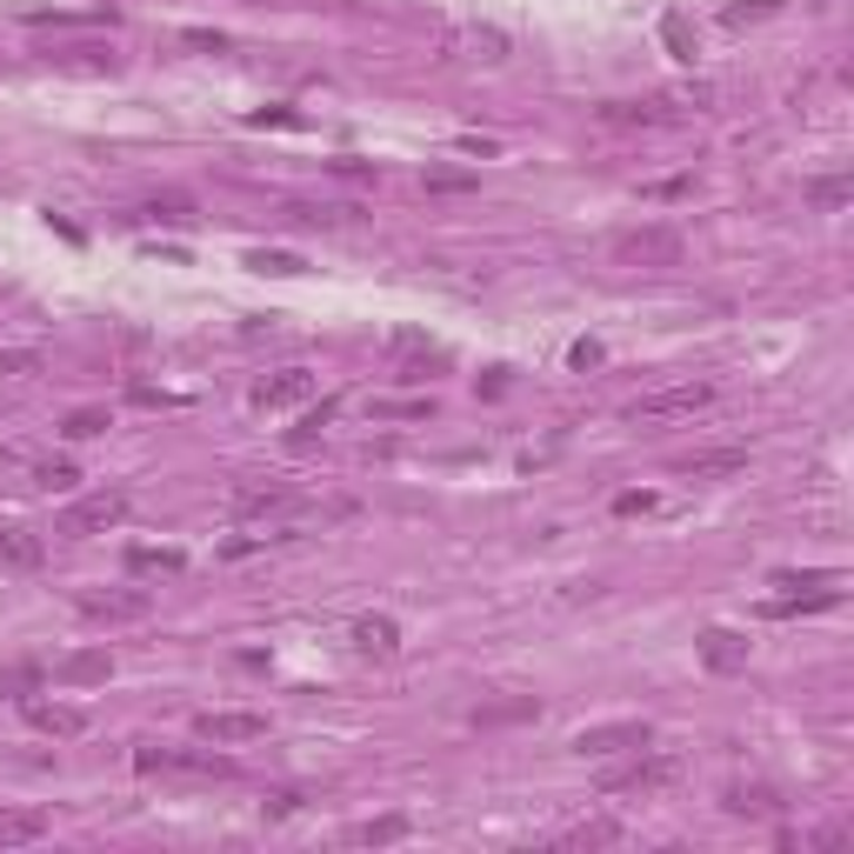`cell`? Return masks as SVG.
<instances>
[{"instance_id":"obj_18","label":"cell","mask_w":854,"mask_h":854,"mask_svg":"<svg viewBox=\"0 0 854 854\" xmlns=\"http://www.w3.org/2000/svg\"><path fill=\"white\" fill-rule=\"evenodd\" d=\"M127 568H134V575H180L187 554H180V548H127Z\"/></svg>"},{"instance_id":"obj_35","label":"cell","mask_w":854,"mask_h":854,"mask_svg":"<svg viewBox=\"0 0 854 854\" xmlns=\"http://www.w3.org/2000/svg\"><path fill=\"white\" fill-rule=\"evenodd\" d=\"M454 147H461V154H481V160H494V154H501V140H488V134H461Z\"/></svg>"},{"instance_id":"obj_34","label":"cell","mask_w":854,"mask_h":854,"mask_svg":"<svg viewBox=\"0 0 854 854\" xmlns=\"http://www.w3.org/2000/svg\"><path fill=\"white\" fill-rule=\"evenodd\" d=\"M33 367H40V354H33V347H7V354H0V374H13V381H20V374H33Z\"/></svg>"},{"instance_id":"obj_2","label":"cell","mask_w":854,"mask_h":854,"mask_svg":"<svg viewBox=\"0 0 854 854\" xmlns=\"http://www.w3.org/2000/svg\"><path fill=\"white\" fill-rule=\"evenodd\" d=\"M675 782H681V755H661L655 742L635 748L628 768H608V775H601L608 795H655V788H675Z\"/></svg>"},{"instance_id":"obj_30","label":"cell","mask_w":854,"mask_h":854,"mask_svg":"<svg viewBox=\"0 0 854 854\" xmlns=\"http://www.w3.org/2000/svg\"><path fill=\"white\" fill-rule=\"evenodd\" d=\"M33 481H40V488H73L80 474H73V461H60V454H53V461H33Z\"/></svg>"},{"instance_id":"obj_7","label":"cell","mask_w":854,"mask_h":854,"mask_svg":"<svg viewBox=\"0 0 854 854\" xmlns=\"http://www.w3.org/2000/svg\"><path fill=\"white\" fill-rule=\"evenodd\" d=\"M73 608H80L87 621H147L154 595H147V588H87Z\"/></svg>"},{"instance_id":"obj_23","label":"cell","mask_w":854,"mask_h":854,"mask_svg":"<svg viewBox=\"0 0 854 854\" xmlns=\"http://www.w3.org/2000/svg\"><path fill=\"white\" fill-rule=\"evenodd\" d=\"M247 267H254V274H307V261H301V254H287V247H254V254H247Z\"/></svg>"},{"instance_id":"obj_20","label":"cell","mask_w":854,"mask_h":854,"mask_svg":"<svg viewBox=\"0 0 854 854\" xmlns=\"http://www.w3.org/2000/svg\"><path fill=\"white\" fill-rule=\"evenodd\" d=\"M661 47L675 53V60H695V27H688V13H661Z\"/></svg>"},{"instance_id":"obj_15","label":"cell","mask_w":854,"mask_h":854,"mask_svg":"<svg viewBox=\"0 0 854 854\" xmlns=\"http://www.w3.org/2000/svg\"><path fill=\"white\" fill-rule=\"evenodd\" d=\"M47 835V808H0V848H27Z\"/></svg>"},{"instance_id":"obj_10","label":"cell","mask_w":854,"mask_h":854,"mask_svg":"<svg viewBox=\"0 0 854 854\" xmlns=\"http://www.w3.org/2000/svg\"><path fill=\"white\" fill-rule=\"evenodd\" d=\"M20 715H27V728L60 735V742L87 735V715H80V708H67V701H40V695H27V701H20Z\"/></svg>"},{"instance_id":"obj_3","label":"cell","mask_w":854,"mask_h":854,"mask_svg":"<svg viewBox=\"0 0 854 854\" xmlns=\"http://www.w3.org/2000/svg\"><path fill=\"white\" fill-rule=\"evenodd\" d=\"M301 508H307V501H301L287 481H241V488H234V514H241V521H287V528H294ZM287 528H281V534H287Z\"/></svg>"},{"instance_id":"obj_4","label":"cell","mask_w":854,"mask_h":854,"mask_svg":"<svg viewBox=\"0 0 854 854\" xmlns=\"http://www.w3.org/2000/svg\"><path fill=\"white\" fill-rule=\"evenodd\" d=\"M615 261L621 267H681V234L675 227H635L615 241Z\"/></svg>"},{"instance_id":"obj_6","label":"cell","mask_w":854,"mask_h":854,"mask_svg":"<svg viewBox=\"0 0 854 854\" xmlns=\"http://www.w3.org/2000/svg\"><path fill=\"white\" fill-rule=\"evenodd\" d=\"M134 768H147V775H234V762L227 755H194V748H134Z\"/></svg>"},{"instance_id":"obj_31","label":"cell","mask_w":854,"mask_h":854,"mask_svg":"<svg viewBox=\"0 0 854 854\" xmlns=\"http://www.w3.org/2000/svg\"><path fill=\"white\" fill-rule=\"evenodd\" d=\"M768 13H782V0H735L722 20H728V27H748V20H768Z\"/></svg>"},{"instance_id":"obj_28","label":"cell","mask_w":854,"mask_h":854,"mask_svg":"<svg viewBox=\"0 0 854 854\" xmlns=\"http://www.w3.org/2000/svg\"><path fill=\"white\" fill-rule=\"evenodd\" d=\"M468 47H474L481 60H508V33H501V27H468Z\"/></svg>"},{"instance_id":"obj_25","label":"cell","mask_w":854,"mask_h":854,"mask_svg":"<svg viewBox=\"0 0 854 854\" xmlns=\"http://www.w3.org/2000/svg\"><path fill=\"white\" fill-rule=\"evenodd\" d=\"M808 200H815V207H848L854 180L848 174H822V180H808Z\"/></svg>"},{"instance_id":"obj_5","label":"cell","mask_w":854,"mask_h":854,"mask_svg":"<svg viewBox=\"0 0 854 854\" xmlns=\"http://www.w3.org/2000/svg\"><path fill=\"white\" fill-rule=\"evenodd\" d=\"M648 742H655L648 722H608V728H581L568 748H575L581 762H608V755H635V748H648Z\"/></svg>"},{"instance_id":"obj_29","label":"cell","mask_w":854,"mask_h":854,"mask_svg":"<svg viewBox=\"0 0 854 854\" xmlns=\"http://www.w3.org/2000/svg\"><path fill=\"white\" fill-rule=\"evenodd\" d=\"M334 414H341V401H321L314 414H301V428H294V448H307V441H314V434H321V428H327Z\"/></svg>"},{"instance_id":"obj_36","label":"cell","mask_w":854,"mask_h":854,"mask_svg":"<svg viewBox=\"0 0 854 854\" xmlns=\"http://www.w3.org/2000/svg\"><path fill=\"white\" fill-rule=\"evenodd\" d=\"M428 187L434 194H461V187H474V174H428Z\"/></svg>"},{"instance_id":"obj_39","label":"cell","mask_w":854,"mask_h":854,"mask_svg":"<svg viewBox=\"0 0 854 854\" xmlns=\"http://www.w3.org/2000/svg\"><path fill=\"white\" fill-rule=\"evenodd\" d=\"M254 127H301V114H287V107H267V114H254Z\"/></svg>"},{"instance_id":"obj_22","label":"cell","mask_w":854,"mask_h":854,"mask_svg":"<svg viewBox=\"0 0 854 854\" xmlns=\"http://www.w3.org/2000/svg\"><path fill=\"white\" fill-rule=\"evenodd\" d=\"M728 808H735V815H762V822H768V815H782V795H775V788H728Z\"/></svg>"},{"instance_id":"obj_27","label":"cell","mask_w":854,"mask_h":854,"mask_svg":"<svg viewBox=\"0 0 854 854\" xmlns=\"http://www.w3.org/2000/svg\"><path fill=\"white\" fill-rule=\"evenodd\" d=\"M601 842H621V828L615 822H581V828L561 835V848H601Z\"/></svg>"},{"instance_id":"obj_12","label":"cell","mask_w":854,"mask_h":854,"mask_svg":"<svg viewBox=\"0 0 854 854\" xmlns=\"http://www.w3.org/2000/svg\"><path fill=\"white\" fill-rule=\"evenodd\" d=\"M347 635H354V648H361L367 661H394V655H401V628H394L387 615H361Z\"/></svg>"},{"instance_id":"obj_14","label":"cell","mask_w":854,"mask_h":854,"mask_svg":"<svg viewBox=\"0 0 854 854\" xmlns=\"http://www.w3.org/2000/svg\"><path fill=\"white\" fill-rule=\"evenodd\" d=\"M40 561H47L40 534H27V528H0V568H7V575H33Z\"/></svg>"},{"instance_id":"obj_21","label":"cell","mask_w":854,"mask_h":854,"mask_svg":"<svg viewBox=\"0 0 854 854\" xmlns=\"http://www.w3.org/2000/svg\"><path fill=\"white\" fill-rule=\"evenodd\" d=\"M534 715H541V701L521 695V701H494V708H481L474 722H481V728H508V722H534Z\"/></svg>"},{"instance_id":"obj_37","label":"cell","mask_w":854,"mask_h":854,"mask_svg":"<svg viewBox=\"0 0 854 854\" xmlns=\"http://www.w3.org/2000/svg\"><path fill=\"white\" fill-rule=\"evenodd\" d=\"M568 361H575V367H601V341H575Z\"/></svg>"},{"instance_id":"obj_13","label":"cell","mask_w":854,"mask_h":854,"mask_svg":"<svg viewBox=\"0 0 854 854\" xmlns=\"http://www.w3.org/2000/svg\"><path fill=\"white\" fill-rule=\"evenodd\" d=\"M701 661H708L715 675H742V668H748V635H735V628H708V635H701Z\"/></svg>"},{"instance_id":"obj_32","label":"cell","mask_w":854,"mask_h":854,"mask_svg":"<svg viewBox=\"0 0 854 854\" xmlns=\"http://www.w3.org/2000/svg\"><path fill=\"white\" fill-rule=\"evenodd\" d=\"M140 214H154V220H194V207H187L180 194H160V200H147Z\"/></svg>"},{"instance_id":"obj_19","label":"cell","mask_w":854,"mask_h":854,"mask_svg":"<svg viewBox=\"0 0 854 854\" xmlns=\"http://www.w3.org/2000/svg\"><path fill=\"white\" fill-rule=\"evenodd\" d=\"M53 675H60V681H73V688H87V681H107V675H114V661H107V655H67Z\"/></svg>"},{"instance_id":"obj_33","label":"cell","mask_w":854,"mask_h":854,"mask_svg":"<svg viewBox=\"0 0 854 854\" xmlns=\"http://www.w3.org/2000/svg\"><path fill=\"white\" fill-rule=\"evenodd\" d=\"M180 47H194V53H227V33H207V27H187V33H180Z\"/></svg>"},{"instance_id":"obj_1","label":"cell","mask_w":854,"mask_h":854,"mask_svg":"<svg viewBox=\"0 0 854 854\" xmlns=\"http://www.w3.org/2000/svg\"><path fill=\"white\" fill-rule=\"evenodd\" d=\"M701 408H715V381H668V387H648L628 421L635 428H661V421H695Z\"/></svg>"},{"instance_id":"obj_8","label":"cell","mask_w":854,"mask_h":854,"mask_svg":"<svg viewBox=\"0 0 854 854\" xmlns=\"http://www.w3.org/2000/svg\"><path fill=\"white\" fill-rule=\"evenodd\" d=\"M127 521V494L120 488H94L67 508V534H100V528H120Z\"/></svg>"},{"instance_id":"obj_24","label":"cell","mask_w":854,"mask_h":854,"mask_svg":"<svg viewBox=\"0 0 854 854\" xmlns=\"http://www.w3.org/2000/svg\"><path fill=\"white\" fill-rule=\"evenodd\" d=\"M40 681H47V675H40L33 661H7V668H0V695H20V701H27V695H40Z\"/></svg>"},{"instance_id":"obj_16","label":"cell","mask_w":854,"mask_h":854,"mask_svg":"<svg viewBox=\"0 0 854 854\" xmlns=\"http://www.w3.org/2000/svg\"><path fill=\"white\" fill-rule=\"evenodd\" d=\"M748 468V448H708V454H688L681 461V474H695V481H708V474H742Z\"/></svg>"},{"instance_id":"obj_11","label":"cell","mask_w":854,"mask_h":854,"mask_svg":"<svg viewBox=\"0 0 854 854\" xmlns=\"http://www.w3.org/2000/svg\"><path fill=\"white\" fill-rule=\"evenodd\" d=\"M314 394V374L307 367H281L267 381H254V408H301Z\"/></svg>"},{"instance_id":"obj_26","label":"cell","mask_w":854,"mask_h":854,"mask_svg":"<svg viewBox=\"0 0 854 854\" xmlns=\"http://www.w3.org/2000/svg\"><path fill=\"white\" fill-rule=\"evenodd\" d=\"M60 434H67V441H94V434H107V408H73Z\"/></svg>"},{"instance_id":"obj_9","label":"cell","mask_w":854,"mask_h":854,"mask_svg":"<svg viewBox=\"0 0 854 854\" xmlns=\"http://www.w3.org/2000/svg\"><path fill=\"white\" fill-rule=\"evenodd\" d=\"M194 735H200V742H214V748H241V742H261V735H267V715L214 708V715H200V722H194Z\"/></svg>"},{"instance_id":"obj_17","label":"cell","mask_w":854,"mask_h":854,"mask_svg":"<svg viewBox=\"0 0 854 854\" xmlns=\"http://www.w3.org/2000/svg\"><path fill=\"white\" fill-rule=\"evenodd\" d=\"M408 835V815H381V822H354L341 842L347 848H387V842H401Z\"/></svg>"},{"instance_id":"obj_38","label":"cell","mask_w":854,"mask_h":854,"mask_svg":"<svg viewBox=\"0 0 854 854\" xmlns=\"http://www.w3.org/2000/svg\"><path fill=\"white\" fill-rule=\"evenodd\" d=\"M615 514H655V494H615Z\"/></svg>"}]
</instances>
